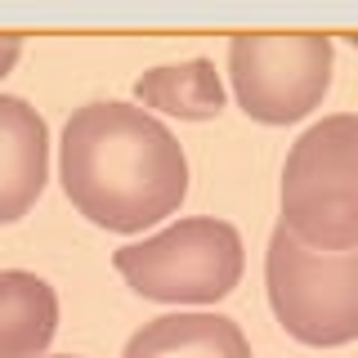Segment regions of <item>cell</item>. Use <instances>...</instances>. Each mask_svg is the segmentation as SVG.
<instances>
[{
    "label": "cell",
    "instance_id": "1",
    "mask_svg": "<svg viewBox=\"0 0 358 358\" xmlns=\"http://www.w3.org/2000/svg\"><path fill=\"white\" fill-rule=\"evenodd\" d=\"M59 179L76 210L108 233H143L188 197V157L152 112L85 103L67 117Z\"/></svg>",
    "mask_w": 358,
    "mask_h": 358
},
{
    "label": "cell",
    "instance_id": "2",
    "mask_svg": "<svg viewBox=\"0 0 358 358\" xmlns=\"http://www.w3.org/2000/svg\"><path fill=\"white\" fill-rule=\"evenodd\" d=\"M282 229L313 251H358V117H322L282 166Z\"/></svg>",
    "mask_w": 358,
    "mask_h": 358
},
{
    "label": "cell",
    "instance_id": "3",
    "mask_svg": "<svg viewBox=\"0 0 358 358\" xmlns=\"http://www.w3.org/2000/svg\"><path fill=\"white\" fill-rule=\"evenodd\" d=\"M126 287L157 305H215L242 282L246 251L229 220L193 215L112 255Z\"/></svg>",
    "mask_w": 358,
    "mask_h": 358
},
{
    "label": "cell",
    "instance_id": "4",
    "mask_svg": "<svg viewBox=\"0 0 358 358\" xmlns=\"http://www.w3.org/2000/svg\"><path fill=\"white\" fill-rule=\"evenodd\" d=\"M264 287L291 341L313 350L358 341V251H313L278 224L264 251Z\"/></svg>",
    "mask_w": 358,
    "mask_h": 358
},
{
    "label": "cell",
    "instance_id": "5",
    "mask_svg": "<svg viewBox=\"0 0 358 358\" xmlns=\"http://www.w3.org/2000/svg\"><path fill=\"white\" fill-rule=\"evenodd\" d=\"M336 50L322 31H238L229 41L233 99L260 126L305 121L331 90Z\"/></svg>",
    "mask_w": 358,
    "mask_h": 358
},
{
    "label": "cell",
    "instance_id": "6",
    "mask_svg": "<svg viewBox=\"0 0 358 358\" xmlns=\"http://www.w3.org/2000/svg\"><path fill=\"white\" fill-rule=\"evenodd\" d=\"M50 184V130L27 99L0 94V224H18Z\"/></svg>",
    "mask_w": 358,
    "mask_h": 358
},
{
    "label": "cell",
    "instance_id": "7",
    "mask_svg": "<svg viewBox=\"0 0 358 358\" xmlns=\"http://www.w3.org/2000/svg\"><path fill=\"white\" fill-rule=\"evenodd\" d=\"M121 358H251V345L229 313L179 309L143 322L126 341Z\"/></svg>",
    "mask_w": 358,
    "mask_h": 358
},
{
    "label": "cell",
    "instance_id": "8",
    "mask_svg": "<svg viewBox=\"0 0 358 358\" xmlns=\"http://www.w3.org/2000/svg\"><path fill=\"white\" fill-rule=\"evenodd\" d=\"M59 331V296L27 268H0V358H41Z\"/></svg>",
    "mask_w": 358,
    "mask_h": 358
},
{
    "label": "cell",
    "instance_id": "9",
    "mask_svg": "<svg viewBox=\"0 0 358 358\" xmlns=\"http://www.w3.org/2000/svg\"><path fill=\"white\" fill-rule=\"evenodd\" d=\"M134 99L143 112H166L179 121H215L224 112V81L210 59H184L152 67L134 81Z\"/></svg>",
    "mask_w": 358,
    "mask_h": 358
},
{
    "label": "cell",
    "instance_id": "10",
    "mask_svg": "<svg viewBox=\"0 0 358 358\" xmlns=\"http://www.w3.org/2000/svg\"><path fill=\"white\" fill-rule=\"evenodd\" d=\"M18 54H22V36H14V31H0V76L14 72Z\"/></svg>",
    "mask_w": 358,
    "mask_h": 358
},
{
    "label": "cell",
    "instance_id": "11",
    "mask_svg": "<svg viewBox=\"0 0 358 358\" xmlns=\"http://www.w3.org/2000/svg\"><path fill=\"white\" fill-rule=\"evenodd\" d=\"M41 358H81V354H41Z\"/></svg>",
    "mask_w": 358,
    "mask_h": 358
},
{
    "label": "cell",
    "instance_id": "12",
    "mask_svg": "<svg viewBox=\"0 0 358 358\" xmlns=\"http://www.w3.org/2000/svg\"><path fill=\"white\" fill-rule=\"evenodd\" d=\"M345 41H350V45H354V50H358V31H350V36H345Z\"/></svg>",
    "mask_w": 358,
    "mask_h": 358
}]
</instances>
